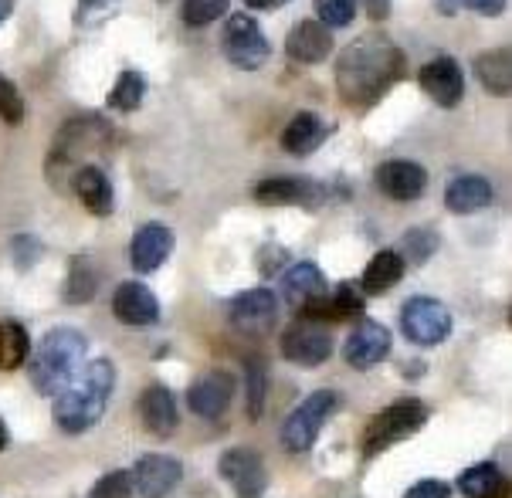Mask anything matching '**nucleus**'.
I'll list each match as a JSON object with an SVG mask.
<instances>
[{
	"label": "nucleus",
	"instance_id": "obj_1",
	"mask_svg": "<svg viewBox=\"0 0 512 498\" xmlns=\"http://www.w3.org/2000/svg\"><path fill=\"white\" fill-rule=\"evenodd\" d=\"M404 75V55L384 34H363L336 58V85L346 106L367 109Z\"/></svg>",
	"mask_w": 512,
	"mask_h": 498
},
{
	"label": "nucleus",
	"instance_id": "obj_2",
	"mask_svg": "<svg viewBox=\"0 0 512 498\" xmlns=\"http://www.w3.org/2000/svg\"><path fill=\"white\" fill-rule=\"evenodd\" d=\"M112 387H116V366L109 360H92L82 377L72 380L68 390L58 393L55 424L62 427L65 434L89 431V427L99 424V417L106 414Z\"/></svg>",
	"mask_w": 512,
	"mask_h": 498
},
{
	"label": "nucleus",
	"instance_id": "obj_3",
	"mask_svg": "<svg viewBox=\"0 0 512 498\" xmlns=\"http://www.w3.org/2000/svg\"><path fill=\"white\" fill-rule=\"evenodd\" d=\"M85 353V336L72 326L51 329L45 339L34 349L31 360V383L41 397H58L62 390H68V383L75 380L78 366H82Z\"/></svg>",
	"mask_w": 512,
	"mask_h": 498
},
{
	"label": "nucleus",
	"instance_id": "obj_4",
	"mask_svg": "<svg viewBox=\"0 0 512 498\" xmlns=\"http://www.w3.org/2000/svg\"><path fill=\"white\" fill-rule=\"evenodd\" d=\"M112 143V129L102 116H75L62 133L55 136V146H51V160H48V173L51 180L58 177V170H82V160L89 153H99L102 146Z\"/></svg>",
	"mask_w": 512,
	"mask_h": 498
},
{
	"label": "nucleus",
	"instance_id": "obj_5",
	"mask_svg": "<svg viewBox=\"0 0 512 498\" xmlns=\"http://www.w3.org/2000/svg\"><path fill=\"white\" fill-rule=\"evenodd\" d=\"M424 421H428V407H424L421 400H414V397L397 400V404L380 410V414L370 421L367 434H363V454L373 458V454L387 451L390 444H397V441L411 438L414 431H421Z\"/></svg>",
	"mask_w": 512,
	"mask_h": 498
},
{
	"label": "nucleus",
	"instance_id": "obj_6",
	"mask_svg": "<svg viewBox=\"0 0 512 498\" xmlns=\"http://www.w3.org/2000/svg\"><path fill=\"white\" fill-rule=\"evenodd\" d=\"M336 404H340L336 390H316V393H309V397L292 410L289 421H285V427H282V444H285V448H289L292 454L309 451L312 444H316L319 431L326 427L329 414L336 410Z\"/></svg>",
	"mask_w": 512,
	"mask_h": 498
},
{
	"label": "nucleus",
	"instance_id": "obj_7",
	"mask_svg": "<svg viewBox=\"0 0 512 498\" xmlns=\"http://www.w3.org/2000/svg\"><path fill=\"white\" fill-rule=\"evenodd\" d=\"M224 55L234 68H245V72H258L265 65L272 48H268L262 28L251 14H231L224 24V38H221Z\"/></svg>",
	"mask_w": 512,
	"mask_h": 498
},
{
	"label": "nucleus",
	"instance_id": "obj_8",
	"mask_svg": "<svg viewBox=\"0 0 512 498\" xmlns=\"http://www.w3.org/2000/svg\"><path fill=\"white\" fill-rule=\"evenodd\" d=\"M401 329L411 343L418 346H438L451 336V312L438 299L414 295L401 309Z\"/></svg>",
	"mask_w": 512,
	"mask_h": 498
},
{
	"label": "nucleus",
	"instance_id": "obj_9",
	"mask_svg": "<svg viewBox=\"0 0 512 498\" xmlns=\"http://www.w3.org/2000/svg\"><path fill=\"white\" fill-rule=\"evenodd\" d=\"M282 356L295 366H319L333 356V336L323 322H312V319H299L285 329L282 336Z\"/></svg>",
	"mask_w": 512,
	"mask_h": 498
},
{
	"label": "nucleus",
	"instance_id": "obj_10",
	"mask_svg": "<svg viewBox=\"0 0 512 498\" xmlns=\"http://www.w3.org/2000/svg\"><path fill=\"white\" fill-rule=\"evenodd\" d=\"M218 468H221V478L234 488V495L238 498H262L265 485H268V475H265V461L258 451L231 448V451L221 454Z\"/></svg>",
	"mask_w": 512,
	"mask_h": 498
},
{
	"label": "nucleus",
	"instance_id": "obj_11",
	"mask_svg": "<svg viewBox=\"0 0 512 498\" xmlns=\"http://www.w3.org/2000/svg\"><path fill=\"white\" fill-rule=\"evenodd\" d=\"M129 478H133V495L163 498L180 485L184 465L177 458H170V454H143L133 465V471H129Z\"/></svg>",
	"mask_w": 512,
	"mask_h": 498
},
{
	"label": "nucleus",
	"instance_id": "obj_12",
	"mask_svg": "<svg viewBox=\"0 0 512 498\" xmlns=\"http://www.w3.org/2000/svg\"><path fill=\"white\" fill-rule=\"evenodd\" d=\"M390 343H394V336H390L387 326H380V322H373V319H363L360 326L346 336L343 356L353 370H370V366H377L390 353Z\"/></svg>",
	"mask_w": 512,
	"mask_h": 498
},
{
	"label": "nucleus",
	"instance_id": "obj_13",
	"mask_svg": "<svg viewBox=\"0 0 512 498\" xmlns=\"http://www.w3.org/2000/svg\"><path fill=\"white\" fill-rule=\"evenodd\" d=\"M275 316H279V302L268 288H251V292H241L238 299L231 302V322L248 336H262L275 326Z\"/></svg>",
	"mask_w": 512,
	"mask_h": 498
},
{
	"label": "nucleus",
	"instance_id": "obj_14",
	"mask_svg": "<svg viewBox=\"0 0 512 498\" xmlns=\"http://www.w3.org/2000/svg\"><path fill=\"white\" fill-rule=\"evenodd\" d=\"M377 187L384 190L390 200H397V204H411V200L421 197L424 187H428V173L414 160H387L377 166Z\"/></svg>",
	"mask_w": 512,
	"mask_h": 498
},
{
	"label": "nucleus",
	"instance_id": "obj_15",
	"mask_svg": "<svg viewBox=\"0 0 512 498\" xmlns=\"http://www.w3.org/2000/svg\"><path fill=\"white\" fill-rule=\"evenodd\" d=\"M421 89L431 95V99L438 102V106H458L462 102V95H465V75H462V68H458V61L455 58H448V55H441V58H431L428 65L421 68Z\"/></svg>",
	"mask_w": 512,
	"mask_h": 498
},
{
	"label": "nucleus",
	"instance_id": "obj_16",
	"mask_svg": "<svg viewBox=\"0 0 512 498\" xmlns=\"http://www.w3.org/2000/svg\"><path fill=\"white\" fill-rule=\"evenodd\" d=\"M170 251H173V231L167 224L150 221L136 231L133 244H129V261H133L136 272L150 275L163 265V261H167Z\"/></svg>",
	"mask_w": 512,
	"mask_h": 498
},
{
	"label": "nucleus",
	"instance_id": "obj_17",
	"mask_svg": "<svg viewBox=\"0 0 512 498\" xmlns=\"http://www.w3.org/2000/svg\"><path fill=\"white\" fill-rule=\"evenodd\" d=\"M112 312L126 326H153L160 319V302L143 282H123L112 295Z\"/></svg>",
	"mask_w": 512,
	"mask_h": 498
},
{
	"label": "nucleus",
	"instance_id": "obj_18",
	"mask_svg": "<svg viewBox=\"0 0 512 498\" xmlns=\"http://www.w3.org/2000/svg\"><path fill=\"white\" fill-rule=\"evenodd\" d=\"M234 397V377L231 373H207L187 390V404L201 417H221Z\"/></svg>",
	"mask_w": 512,
	"mask_h": 498
},
{
	"label": "nucleus",
	"instance_id": "obj_19",
	"mask_svg": "<svg viewBox=\"0 0 512 498\" xmlns=\"http://www.w3.org/2000/svg\"><path fill=\"white\" fill-rule=\"evenodd\" d=\"M323 295H329L326 288V278L319 272L312 261H302V265H292L289 272L282 278V299L285 305H292V309H306V305L319 302Z\"/></svg>",
	"mask_w": 512,
	"mask_h": 498
},
{
	"label": "nucleus",
	"instance_id": "obj_20",
	"mask_svg": "<svg viewBox=\"0 0 512 498\" xmlns=\"http://www.w3.org/2000/svg\"><path fill=\"white\" fill-rule=\"evenodd\" d=\"M285 51H289V58L302 61V65H316V61H326L329 51H333V34L319 21H302L285 38Z\"/></svg>",
	"mask_w": 512,
	"mask_h": 498
},
{
	"label": "nucleus",
	"instance_id": "obj_21",
	"mask_svg": "<svg viewBox=\"0 0 512 498\" xmlns=\"http://www.w3.org/2000/svg\"><path fill=\"white\" fill-rule=\"evenodd\" d=\"M140 417H143V424H146V431H150V434H156V438H170V434L177 431V424H180L173 393L167 387H160V383H153L150 390H143Z\"/></svg>",
	"mask_w": 512,
	"mask_h": 498
},
{
	"label": "nucleus",
	"instance_id": "obj_22",
	"mask_svg": "<svg viewBox=\"0 0 512 498\" xmlns=\"http://www.w3.org/2000/svg\"><path fill=\"white\" fill-rule=\"evenodd\" d=\"M329 136H333V126H329V122L319 119L316 112H299V116H292V122L285 126L282 146L292 156H309V153H316Z\"/></svg>",
	"mask_w": 512,
	"mask_h": 498
},
{
	"label": "nucleus",
	"instance_id": "obj_23",
	"mask_svg": "<svg viewBox=\"0 0 512 498\" xmlns=\"http://www.w3.org/2000/svg\"><path fill=\"white\" fill-rule=\"evenodd\" d=\"M72 187H75L78 200L85 204V211L95 214V217H109L112 207H116L112 183H109L106 173L99 170V166H82V170H75Z\"/></svg>",
	"mask_w": 512,
	"mask_h": 498
},
{
	"label": "nucleus",
	"instance_id": "obj_24",
	"mask_svg": "<svg viewBox=\"0 0 512 498\" xmlns=\"http://www.w3.org/2000/svg\"><path fill=\"white\" fill-rule=\"evenodd\" d=\"M489 204H492V183L482 177H458L445 190V207L451 214H475Z\"/></svg>",
	"mask_w": 512,
	"mask_h": 498
},
{
	"label": "nucleus",
	"instance_id": "obj_25",
	"mask_svg": "<svg viewBox=\"0 0 512 498\" xmlns=\"http://www.w3.org/2000/svg\"><path fill=\"white\" fill-rule=\"evenodd\" d=\"M475 75H479V82L485 85V92L492 95H506L512 92V55L509 48H492V51H482L479 58H475Z\"/></svg>",
	"mask_w": 512,
	"mask_h": 498
},
{
	"label": "nucleus",
	"instance_id": "obj_26",
	"mask_svg": "<svg viewBox=\"0 0 512 498\" xmlns=\"http://www.w3.org/2000/svg\"><path fill=\"white\" fill-rule=\"evenodd\" d=\"M401 278H404V258H401V251H377V255L370 258L367 272H363L360 288L367 295H384L397 282H401Z\"/></svg>",
	"mask_w": 512,
	"mask_h": 498
},
{
	"label": "nucleus",
	"instance_id": "obj_27",
	"mask_svg": "<svg viewBox=\"0 0 512 498\" xmlns=\"http://www.w3.org/2000/svg\"><path fill=\"white\" fill-rule=\"evenodd\" d=\"M255 197L262 204L275 207V204H309L312 197H323V190L312 187L306 180H262L255 187Z\"/></svg>",
	"mask_w": 512,
	"mask_h": 498
},
{
	"label": "nucleus",
	"instance_id": "obj_28",
	"mask_svg": "<svg viewBox=\"0 0 512 498\" xmlns=\"http://www.w3.org/2000/svg\"><path fill=\"white\" fill-rule=\"evenodd\" d=\"M458 488H462L468 498H506V478H502L499 465H489V461L462 471Z\"/></svg>",
	"mask_w": 512,
	"mask_h": 498
},
{
	"label": "nucleus",
	"instance_id": "obj_29",
	"mask_svg": "<svg viewBox=\"0 0 512 498\" xmlns=\"http://www.w3.org/2000/svg\"><path fill=\"white\" fill-rule=\"evenodd\" d=\"M28 356H31L28 329L14 319L0 322V370H17L21 363H28Z\"/></svg>",
	"mask_w": 512,
	"mask_h": 498
},
{
	"label": "nucleus",
	"instance_id": "obj_30",
	"mask_svg": "<svg viewBox=\"0 0 512 498\" xmlns=\"http://www.w3.org/2000/svg\"><path fill=\"white\" fill-rule=\"evenodd\" d=\"M143 95H146V78L140 72H123L109 92V106L119 112H133L143 106Z\"/></svg>",
	"mask_w": 512,
	"mask_h": 498
},
{
	"label": "nucleus",
	"instance_id": "obj_31",
	"mask_svg": "<svg viewBox=\"0 0 512 498\" xmlns=\"http://www.w3.org/2000/svg\"><path fill=\"white\" fill-rule=\"evenodd\" d=\"M329 309H333V322L360 316V312H363V292L353 282H343L333 295H329Z\"/></svg>",
	"mask_w": 512,
	"mask_h": 498
},
{
	"label": "nucleus",
	"instance_id": "obj_32",
	"mask_svg": "<svg viewBox=\"0 0 512 498\" xmlns=\"http://www.w3.org/2000/svg\"><path fill=\"white\" fill-rule=\"evenodd\" d=\"M228 4L231 0H184V21L190 28H204L228 14Z\"/></svg>",
	"mask_w": 512,
	"mask_h": 498
},
{
	"label": "nucleus",
	"instance_id": "obj_33",
	"mask_svg": "<svg viewBox=\"0 0 512 498\" xmlns=\"http://www.w3.org/2000/svg\"><path fill=\"white\" fill-rule=\"evenodd\" d=\"M316 14L323 28H346L357 17V0H316Z\"/></svg>",
	"mask_w": 512,
	"mask_h": 498
},
{
	"label": "nucleus",
	"instance_id": "obj_34",
	"mask_svg": "<svg viewBox=\"0 0 512 498\" xmlns=\"http://www.w3.org/2000/svg\"><path fill=\"white\" fill-rule=\"evenodd\" d=\"M92 295H95V272L89 268V261H85V258H75L72 275H68L65 299L68 302H89Z\"/></svg>",
	"mask_w": 512,
	"mask_h": 498
},
{
	"label": "nucleus",
	"instance_id": "obj_35",
	"mask_svg": "<svg viewBox=\"0 0 512 498\" xmlns=\"http://www.w3.org/2000/svg\"><path fill=\"white\" fill-rule=\"evenodd\" d=\"M265 407V366L262 360H251L248 363V417L258 421Z\"/></svg>",
	"mask_w": 512,
	"mask_h": 498
},
{
	"label": "nucleus",
	"instance_id": "obj_36",
	"mask_svg": "<svg viewBox=\"0 0 512 498\" xmlns=\"http://www.w3.org/2000/svg\"><path fill=\"white\" fill-rule=\"evenodd\" d=\"M92 498H133V478L129 471H109L92 488Z\"/></svg>",
	"mask_w": 512,
	"mask_h": 498
},
{
	"label": "nucleus",
	"instance_id": "obj_37",
	"mask_svg": "<svg viewBox=\"0 0 512 498\" xmlns=\"http://www.w3.org/2000/svg\"><path fill=\"white\" fill-rule=\"evenodd\" d=\"M435 248H438V238L428 227H414L411 234H404V251H411L414 265H424V261L435 255Z\"/></svg>",
	"mask_w": 512,
	"mask_h": 498
},
{
	"label": "nucleus",
	"instance_id": "obj_38",
	"mask_svg": "<svg viewBox=\"0 0 512 498\" xmlns=\"http://www.w3.org/2000/svg\"><path fill=\"white\" fill-rule=\"evenodd\" d=\"M0 119L11 122V126H17V122L24 119L21 92H17V85L11 82V78H4V75H0Z\"/></svg>",
	"mask_w": 512,
	"mask_h": 498
},
{
	"label": "nucleus",
	"instance_id": "obj_39",
	"mask_svg": "<svg viewBox=\"0 0 512 498\" xmlns=\"http://www.w3.org/2000/svg\"><path fill=\"white\" fill-rule=\"evenodd\" d=\"M14 251H17V268H28L31 261H38V241H31V238H17L14 241Z\"/></svg>",
	"mask_w": 512,
	"mask_h": 498
},
{
	"label": "nucleus",
	"instance_id": "obj_40",
	"mask_svg": "<svg viewBox=\"0 0 512 498\" xmlns=\"http://www.w3.org/2000/svg\"><path fill=\"white\" fill-rule=\"evenodd\" d=\"M404 498H448L445 482H418Z\"/></svg>",
	"mask_w": 512,
	"mask_h": 498
},
{
	"label": "nucleus",
	"instance_id": "obj_41",
	"mask_svg": "<svg viewBox=\"0 0 512 498\" xmlns=\"http://www.w3.org/2000/svg\"><path fill=\"white\" fill-rule=\"evenodd\" d=\"M462 4H468L472 11H479V14H485V17H496V14H502L506 0H462Z\"/></svg>",
	"mask_w": 512,
	"mask_h": 498
},
{
	"label": "nucleus",
	"instance_id": "obj_42",
	"mask_svg": "<svg viewBox=\"0 0 512 498\" xmlns=\"http://www.w3.org/2000/svg\"><path fill=\"white\" fill-rule=\"evenodd\" d=\"M360 4L373 21H384V17L390 14V0H360Z\"/></svg>",
	"mask_w": 512,
	"mask_h": 498
},
{
	"label": "nucleus",
	"instance_id": "obj_43",
	"mask_svg": "<svg viewBox=\"0 0 512 498\" xmlns=\"http://www.w3.org/2000/svg\"><path fill=\"white\" fill-rule=\"evenodd\" d=\"M282 4H289V0H245V7H251V11H272V7Z\"/></svg>",
	"mask_w": 512,
	"mask_h": 498
},
{
	"label": "nucleus",
	"instance_id": "obj_44",
	"mask_svg": "<svg viewBox=\"0 0 512 498\" xmlns=\"http://www.w3.org/2000/svg\"><path fill=\"white\" fill-rule=\"evenodd\" d=\"M11 7H14V0H0V24L11 17Z\"/></svg>",
	"mask_w": 512,
	"mask_h": 498
},
{
	"label": "nucleus",
	"instance_id": "obj_45",
	"mask_svg": "<svg viewBox=\"0 0 512 498\" xmlns=\"http://www.w3.org/2000/svg\"><path fill=\"white\" fill-rule=\"evenodd\" d=\"M7 441H11V434H7V424H4V421H0V451H4V448H7Z\"/></svg>",
	"mask_w": 512,
	"mask_h": 498
},
{
	"label": "nucleus",
	"instance_id": "obj_46",
	"mask_svg": "<svg viewBox=\"0 0 512 498\" xmlns=\"http://www.w3.org/2000/svg\"><path fill=\"white\" fill-rule=\"evenodd\" d=\"M99 4H109V0H82V7H99Z\"/></svg>",
	"mask_w": 512,
	"mask_h": 498
}]
</instances>
